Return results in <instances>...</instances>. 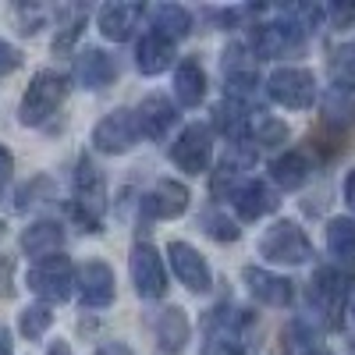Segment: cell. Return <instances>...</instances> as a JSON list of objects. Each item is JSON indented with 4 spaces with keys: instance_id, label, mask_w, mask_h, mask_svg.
Instances as JSON below:
<instances>
[{
    "instance_id": "cell-20",
    "label": "cell",
    "mask_w": 355,
    "mask_h": 355,
    "mask_svg": "<svg viewBox=\"0 0 355 355\" xmlns=\"http://www.w3.org/2000/svg\"><path fill=\"white\" fill-rule=\"evenodd\" d=\"M171 61H174V43H167L164 36L146 33L135 43V68L142 75H160V71L171 68Z\"/></svg>"
},
{
    "instance_id": "cell-5",
    "label": "cell",
    "mask_w": 355,
    "mask_h": 355,
    "mask_svg": "<svg viewBox=\"0 0 355 355\" xmlns=\"http://www.w3.org/2000/svg\"><path fill=\"white\" fill-rule=\"evenodd\" d=\"M210 157H214V128L210 125H189L171 146V164L185 174H206L210 171Z\"/></svg>"
},
{
    "instance_id": "cell-12",
    "label": "cell",
    "mask_w": 355,
    "mask_h": 355,
    "mask_svg": "<svg viewBox=\"0 0 355 355\" xmlns=\"http://www.w3.org/2000/svg\"><path fill=\"white\" fill-rule=\"evenodd\" d=\"M242 281H245L249 295H252L256 302H263V306L284 309V306H291V299H295V284H291L288 277H281V274L263 270V266H245Z\"/></svg>"
},
{
    "instance_id": "cell-40",
    "label": "cell",
    "mask_w": 355,
    "mask_h": 355,
    "mask_svg": "<svg viewBox=\"0 0 355 355\" xmlns=\"http://www.w3.org/2000/svg\"><path fill=\"white\" fill-rule=\"evenodd\" d=\"M345 202H348L352 210H355V167L345 174Z\"/></svg>"
},
{
    "instance_id": "cell-32",
    "label": "cell",
    "mask_w": 355,
    "mask_h": 355,
    "mask_svg": "<svg viewBox=\"0 0 355 355\" xmlns=\"http://www.w3.org/2000/svg\"><path fill=\"white\" fill-rule=\"evenodd\" d=\"M82 28H85V15H75L61 33L53 36V53H68L71 46H75V40L82 36Z\"/></svg>"
},
{
    "instance_id": "cell-39",
    "label": "cell",
    "mask_w": 355,
    "mask_h": 355,
    "mask_svg": "<svg viewBox=\"0 0 355 355\" xmlns=\"http://www.w3.org/2000/svg\"><path fill=\"white\" fill-rule=\"evenodd\" d=\"M96 355H132V352H128V345H121V341H110V345H100Z\"/></svg>"
},
{
    "instance_id": "cell-45",
    "label": "cell",
    "mask_w": 355,
    "mask_h": 355,
    "mask_svg": "<svg viewBox=\"0 0 355 355\" xmlns=\"http://www.w3.org/2000/svg\"><path fill=\"white\" fill-rule=\"evenodd\" d=\"M0 239H4V220H0Z\"/></svg>"
},
{
    "instance_id": "cell-42",
    "label": "cell",
    "mask_w": 355,
    "mask_h": 355,
    "mask_svg": "<svg viewBox=\"0 0 355 355\" xmlns=\"http://www.w3.org/2000/svg\"><path fill=\"white\" fill-rule=\"evenodd\" d=\"M46 355H71V348H68V341H53L46 348Z\"/></svg>"
},
{
    "instance_id": "cell-23",
    "label": "cell",
    "mask_w": 355,
    "mask_h": 355,
    "mask_svg": "<svg viewBox=\"0 0 355 355\" xmlns=\"http://www.w3.org/2000/svg\"><path fill=\"white\" fill-rule=\"evenodd\" d=\"M153 331H157V345H160V352L174 355V352H182V348H185L192 327H189L185 309H164V313L157 316V323H153Z\"/></svg>"
},
{
    "instance_id": "cell-2",
    "label": "cell",
    "mask_w": 355,
    "mask_h": 355,
    "mask_svg": "<svg viewBox=\"0 0 355 355\" xmlns=\"http://www.w3.org/2000/svg\"><path fill=\"white\" fill-rule=\"evenodd\" d=\"M64 96H68V78L61 71H50V68L46 71H36L33 82H28V89H25L21 103H18V121L25 128L46 125L50 117L61 110Z\"/></svg>"
},
{
    "instance_id": "cell-14",
    "label": "cell",
    "mask_w": 355,
    "mask_h": 355,
    "mask_svg": "<svg viewBox=\"0 0 355 355\" xmlns=\"http://www.w3.org/2000/svg\"><path fill=\"white\" fill-rule=\"evenodd\" d=\"M167 256H171V270L178 274V281H182L189 291H206L210 288V266H206V259L189 242L174 239L167 245Z\"/></svg>"
},
{
    "instance_id": "cell-25",
    "label": "cell",
    "mask_w": 355,
    "mask_h": 355,
    "mask_svg": "<svg viewBox=\"0 0 355 355\" xmlns=\"http://www.w3.org/2000/svg\"><path fill=\"white\" fill-rule=\"evenodd\" d=\"M309 171H313V164H309V157L299 153V150H291V153H284V157H277V160L270 164V178H274L281 189H302L306 178H309Z\"/></svg>"
},
{
    "instance_id": "cell-30",
    "label": "cell",
    "mask_w": 355,
    "mask_h": 355,
    "mask_svg": "<svg viewBox=\"0 0 355 355\" xmlns=\"http://www.w3.org/2000/svg\"><path fill=\"white\" fill-rule=\"evenodd\" d=\"M199 224H202L206 234H214L217 242H234V239H239V227H234V220H227V217L217 214V210H206V214L199 217Z\"/></svg>"
},
{
    "instance_id": "cell-22",
    "label": "cell",
    "mask_w": 355,
    "mask_h": 355,
    "mask_svg": "<svg viewBox=\"0 0 355 355\" xmlns=\"http://www.w3.org/2000/svg\"><path fill=\"white\" fill-rule=\"evenodd\" d=\"M174 96L182 107H199L206 100V71L199 68V61L185 57L174 71Z\"/></svg>"
},
{
    "instance_id": "cell-11",
    "label": "cell",
    "mask_w": 355,
    "mask_h": 355,
    "mask_svg": "<svg viewBox=\"0 0 355 355\" xmlns=\"http://www.w3.org/2000/svg\"><path fill=\"white\" fill-rule=\"evenodd\" d=\"M185 210H189V189L171 182V178L157 182L142 196V217L146 220H171V217H182Z\"/></svg>"
},
{
    "instance_id": "cell-44",
    "label": "cell",
    "mask_w": 355,
    "mask_h": 355,
    "mask_svg": "<svg viewBox=\"0 0 355 355\" xmlns=\"http://www.w3.org/2000/svg\"><path fill=\"white\" fill-rule=\"evenodd\" d=\"M345 355H355V334L348 338V345H345Z\"/></svg>"
},
{
    "instance_id": "cell-6",
    "label": "cell",
    "mask_w": 355,
    "mask_h": 355,
    "mask_svg": "<svg viewBox=\"0 0 355 355\" xmlns=\"http://www.w3.org/2000/svg\"><path fill=\"white\" fill-rule=\"evenodd\" d=\"M266 93L288 110H309L316 103V78L306 68H277L266 78Z\"/></svg>"
},
{
    "instance_id": "cell-27",
    "label": "cell",
    "mask_w": 355,
    "mask_h": 355,
    "mask_svg": "<svg viewBox=\"0 0 355 355\" xmlns=\"http://www.w3.org/2000/svg\"><path fill=\"white\" fill-rule=\"evenodd\" d=\"M327 249L338 259H355V220L352 217H334L327 224Z\"/></svg>"
},
{
    "instance_id": "cell-41",
    "label": "cell",
    "mask_w": 355,
    "mask_h": 355,
    "mask_svg": "<svg viewBox=\"0 0 355 355\" xmlns=\"http://www.w3.org/2000/svg\"><path fill=\"white\" fill-rule=\"evenodd\" d=\"M0 355H15V345H11V331L0 327Z\"/></svg>"
},
{
    "instance_id": "cell-24",
    "label": "cell",
    "mask_w": 355,
    "mask_h": 355,
    "mask_svg": "<svg viewBox=\"0 0 355 355\" xmlns=\"http://www.w3.org/2000/svg\"><path fill=\"white\" fill-rule=\"evenodd\" d=\"M150 21H153L150 33L164 36L167 43H178V40H185V36L192 33V15H189L185 8H178V4H160V8H153V11H150Z\"/></svg>"
},
{
    "instance_id": "cell-26",
    "label": "cell",
    "mask_w": 355,
    "mask_h": 355,
    "mask_svg": "<svg viewBox=\"0 0 355 355\" xmlns=\"http://www.w3.org/2000/svg\"><path fill=\"white\" fill-rule=\"evenodd\" d=\"M331 82L338 93H355V43L331 50Z\"/></svg>"
},
{
    "instance_id": "cell-43",
    "label": "cell",
    "mask_w": 355,
    "mask_h": 355,
    "mask_svg": "<svg viewBox=\"0 0 355 355\" xmlns=\"http://www.w3.org/2000/svg\"><path fill=\"white\" fill-rule=\"evenodd\" d=\"M306 355H334V352H327V348H320V345H316V348H309Z\"/></svg>"
},
{
    "instance_id": "cell-31",
    "label": "cell",
    "mask_w": 355,
    "mask_h": 355,
    "mask_svg": "<svg viewBox=\"0 0 355 355\" xmlns=\"http://www.w3.org/2000/svg\"><path fill=\"white\" fill-rule=\"evenodd\" d=\"M323 110H327V121H331V125H348L352 114H355L348 93H338V89H334V93H327V100H323Z\"/></svg>"
},
{
    "instance_id": "cell-10",
    "label": "cell",
    "mask_w": 355,
    "mask_h": 355,
    "mask_svg": "<svg viewBox=\"0 0 355 355\" xmlns=\"http://www.w3.org/2000/svg\"><path fill=\"white\" fill-rule=\"evenodd\" d=\"M75 288H78V299L85 309H107L114 302V270L103 259H89L78 266Z\"/></svg>"
},
{
    "instance_id": "cell-8",
    "label": "cell",
    "mask_w": 355,
    "mask_h": 355,
    "mask_svg": "<svg viewBox=\"0 0 355 355\" xmlns=\"http://www.w3.org/2000/svg\"><path fill=\"white\" fill-rule=\"evenodd\" d=\"M128 270H132V284L142 299H164L167 295V270L164 259L150 242H135L132 256H128Z\"/></svg>"
},
{
    "instance_id": "cell-7",
    "label": "cell",
    "mask_w": 355,
    "mask_h": 355,
    "mask_svg": "<svg viewBox=\"0 0 355 355\" xmlns=\"http://www.w3.org/2000/svg\"><path fill=\"white\" fill-rule=\"evenodd\" d=\"M139 117L135 110H110L103 121L93 128V150L107 153V157H117V153H128L132 146L139 142Z\"/></svg>"
},
{
    "instance_id": "cell-21",
    "label": "cell",
    "mask_w": 355,
    "mask_h": 355,
    "mask_svg": "<svg viewBox=\"0 0 355 355\" xmlns=\"http://www.w3.org/2000/svg\"><path fill=\"white\" fill-rule=\"evenodd\" d=\"M214 125H217V132L231 142V146H239V142H245L249 139V107L242 103V100H224V103H217L214 107Z\"/></svg>"
},
{
    "instance_id": "cell-15",
    "label": "cell",
    "mask_w": 355,
    "mask_h": 355,
    "mask_svg": "<svg viewBox=\"0 0 355 355\" xmlns=\"http://www.w3.org/2000/svg\"><path fill=\"white\" fill-rule=\"evenodd\" d=\"M352 270L348 266H316V274H313V295L327 306L334 316L341 313L345 299H348V291H352Z\"/></svg>"
},
{
    "instance_id": "cell-34",
    "label": "cell",
    "mask_w": 355,
    "mask_h": 355,
    "mask_svg": "<svg viewBox=\"0 0 355 355\" xmlns=\"http://www.w3.org/2000/svg\"><path fill=\"white\" fill-rule=\"evenodd\" d=\"M21 50L15 46V43H8V40H0V75H11V71H18L21 68Z\"/></svg>"
},
{
    "instance_id": "cell-9",
    "label": "cell",
    "mask_w": 355,
    "mask_h": 355,
    "mask_svg": "<svg viewBox=\"0 0 355 355\" xmlns=\"http://www.w3.org/2000/svg\"><path fill=\"white\" fill-rule=\"evenodd\" d=\"M302 40H306V28L299 21H266V25H256L252 50L263 61H274V57H284L288 50H299Z\"/></svg>"
},
{
    "instance_id": "cell-19",
    "label": "cell",
    "mask_w": 355,
    "mask_h": 355,
    "mask_svg": "<svg viewBox=\"0 0 355 355\" xmlns=\"http://www.w3.org/2000/svg\"><path fill=\"white\" fill-rule=\"evenodd\" d=\"M234 210H239V217L242 220H259L263 214H274L277 206H281V199H277V192L266 185V182H259V178H252V182H245L239 192H234Z\"/></svg>"
},
{
    "instance_id": "cell-4",
    "label": "cell",
    "mask_w": 355,
    "mask_h": 355,
    "mask_svg": "<svg viewBox=\"0 0 355 355\" xmlns=\"http://www.w3.org/2000/svg\"><path fill=\"white\" fill-rule=\"evenodd\" d=\"M75 277H78V270L71 266V259H68L64 252L46 256V259H40V263L28 266V288H33L46 306L68 302L71 291H75Z\"/></svg>"
},
{
    "instance_id": "cell-37",
    "label": "cell",
    "mask_w": 355,
    "mask_h": 355,
    "mask_svg": "<svg viewBox=\"0 0 355 355\" xmlns=\"http://www.w3.org/2000/svg\"><path fill=\"white\" fill-rule=\"evenodd\" d=\"M11 270H15V259L11 256H0V295H4V299H11V295H15Z\"/></svg>"
},
{
    "instance_id": "cell-17",
    "label": "cell",
    "mask_w": 355,
    "mask_h": 355,
    "mask_svg": "<svg viewBox=\"0 0 355 355\" xmlns=\"http://www.w3.org/2000/svg\"><path fill=\"white\" fill-rule=\"evenodd\" d=\"M64 249V224L57 220H33L25 231H21V252L33 256L36 263L46 259V256H57Z\"/></svg>"
},
{
    "instance_id": "cell-3",
    "label": "cell",
    "mask_w": 355,
    "mask_h": 355,
    "mask_svg": "<svg viewBox=\"0 0 355 355\" xmlns=\"http://www.w3.org/2000/svg\"><path fill=\"white\" fill-rule=\"evenodd\" d=\"M259 256L266 263H281V266H299L313 259V242L306 239V231L295 220H277L263 231L259 239Z\"/></svg>"
},
{
    "instance_id": "cell-36",
    "label": "cell",
    "mask_w": 355,
    "mask_h": 355,
    "mask_svg": "<svg viewBox=\"0 0 355 355\" xmlns=\"http://www.w3.org/2000/svg\"><path fill=\"white\" fill-rule=\"evenodd\" d=\"M302 338H306V327H302V323H291V327L284 331V348H288V355H299V348L306 345Z\"/></svg>"
},
{
    "instance_id": "cell-29",
    "label": "cell",
    "mask_w": 355,
    "mask_h": 355,
    "mask_svg": "<svg viewBox=\"0 0 355 355\" xmlns=\"http://www.w3.org/2000/svg\"><path fill=\"white\" fill-rule=\"evenodd\" d=\"M46 199H53V182H50L46 174H40V178H33L28 185H21V189H18L15 206H18V210H28V206L46 202Z\"/></svg>"
},
{
    "instance_id": "cell-18",
    "label": "cell",
    "mask_w": 355,
    "mask_h": 355,
    "mask_svg": "<svg viewBox=\"0 0 355 355\" xmlns=\"http://www.w3.org/2000/svg\"><path fill=\"white\" fill-rule=\"evenodd\" d=\"M142 15H146L142 4H128V0H121V4L100 8L96 25H100V33H103L110 43H125L135 28H139V18H142Z\"/></svg>"
},
{
    "instance_id": "cell-28",
    "label": "cell",
    "mask_w": 355,
    "mask_h": 355,
    "mask_svg": "<svg viewBox=\"0 0 355 355\" xmlns=\"http://www.w3.org/2000/svg\"><path fill=\"white\" fill-rule=\"evenodd\" d=\"M50 323H53L50 306H46V302H36V306H25V309H21L18 331H21V338H28V341H40V338L50 331Z\"/></svg>"
},
{
    "instance_id": "cell-33",
    "label": "cell",
    "mask_w": 355,
    "mask_h": 355,
    "mask_svg": "<svg viewBox=\"0 0 355 355\" xmlns=\"http://www.w3.org/2000/svg\"><path fill=\"white\" fill-rule=\"evenodd\" d=\"M284 139H288V125L277 121V117H263V125L256 132V142L259 146H281Z\"/></svg>"
},
{
    "instance_id": "cell-16",
    "label": "cell",
    "mask_w": 355,
    "mask_h": 355,
    "mask_svg": "<svg viewBox=\"0 0 355 355\" xmlns=\"http://www.w3.org/2000/svg\"><path fill=\"white\" fill-rule=\"evenodd\" d=\"M135 117H139V132L150 139V142H160V139H167V132L174 128V121H178V114H174V103L167 100V96H160V93H150L142 103H139V110H135Z\"/></svg>"
},
{
    "instance_id": "cell-38",
    "label": "cell",
    "mask_w": 355,
    "mask_h": 355,
    "mask_svg": "<svg viewBox=\"0 0 355 355\" xmlns=\"http://www.w3.org/2000/svg\"><path fill=\"white\" fill-rule=\"evenodd\" d=\"M11 174H15V157H11V150H8V146H0V192L8 189Z\"/></svg>"
},
{
    "instance_id": "cell-1",
    "label": "cell",
    "mask_w": 355,
    "mask_h": 355,
    "mask_svg": "<svg viewBox=\"0 0 355 355\" xmlns=\"http://www.w3.org/2000/svg\"><path fill=\"white\" fill-rule=\"evenodd\" d=\"M71 217L85 227V231H103V214H107V178L103 171L89 160L78 157L75 174H71Z\"/></svg>"
},
{
    "instance_id": "cell-13",
    "label": "cell",
    "mask_w": 355,
    "mask_h": 355,
    "mask_svg": "<svg viewBox=\"0 0 355 355\" xmlns=\"http://www.w3.org/2000/svg\"><path fill=\"white\" fill-rule=\"evenodd\" d=\"M114 78H117V61H114L107 50L85 46L75 57V82L82 89H89V93H100V89H107Z\"/></svg>"
},
{
    "instance_id": "cell-35",
    "label": "cell",
    "mask_w": 355,
    "mask_h": 355,
    "mask_svg": "<svg viewBox=\"0 0 355 355\" xmlns=\"http://www.w3.org/2000/svg\"><path fill=\"white\" fill-rule=\"evenodd\" d=\"M327 15H331V21H334L338 28L355 25V4H352V0H338V4H331V8H327Z\"/></svg>"
}]
</instances>
